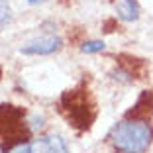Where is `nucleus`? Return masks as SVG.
<instances>
[{
    "label": "nucleus",
    "mask_w": 153,
    "mask_h": 153,
    "mask_svg": "<svg viewBox=\"0 0 153 153\" xmlns=\"http://www.w3.org/2000/svg\"><path fill=\"white\" fill-rule=\"evenodd\" d=\"M118 153H145L151 145L153 131L145 120H122L110 134Z\"/></svg>",
    "instance_id": "1"
},
{
    "label": "nucleus",
    "mask_w": 153,
    "mask_h": 153,
    "mask_svg": "<svg viewBox=\"0 0 153 153\" xmlns=\"http://www.w3.org/2000/svg\"><path fill=\"white\" fill-rule=\"evenodd\" d=\"M63 106L69 112V118L75 122L76 126L88 128L92 118H94V112H92V104L86 102L85 94H76L75 90L73 92H67L63 98Z\"/></svg>",
    "instance_id": "2"
},
{
    "label": "nucleus",
    "mask_w": 153,
    "mask_h": 153,
    "mask_svg": "<svg viewBox=\"0 0 153 153\" xmlns=\"http://www.w3.org/2000/svg\"><path fill=\"white\" fill-rule=\"evenodd\" d=\"M61 47V39L57 36H41L37 39L30 41L26 47H22V53L26 55H49Z\"/></svg>",
    "instance_id": "3"
},
{
    "label": "nucleus",
    "mask_w": 153,
    "mask_h": 153,
    "mask_svg": "<svg viewBox=\"0 0 153 153\" xmlns=\"http://www.w3.org/2000/svg\"><path fill=\"white\" fill-rule=\"evenodd\" d=\"M30 153H69V149L59 135H41L30 143Z\"/></svg>",
    "instance_id": "4"
},
{
    "label": "nucleus",
    "mask_w": 153,
    "mask_h": 153,
    "mask_svg": "<svg viewBox=\"0 0 153 153\" xmlns=\"http://www.w3.org/2000/svg\"><path fill=\"white\" fill-rule=\"evenodd\" d=\"M114 4H116L118 18L124 22H134L140 18V6L135 0H114Z\"/></svg>",
    "instance_id": "5"
},
{
    "label": "nucleus",
    "mask_w": 153,
    "mask_h": 153,
    "mask_svg": "<svg viewBox=\"0 0 153 153\" xmlns=\"http://www.w3.org/2000/svg\"><path fill=\"white\" fill-rule=\"evenodd\" d=\"M81 49L85 51V53H98V51H104V41H100V39L85 41Z\"/></svg>",
    "instance_id": "6"
},
{
    "label": "nucleus",
    "mask_w": 153,
    "mask_h": 153,
    "mask_svg": "<svg viewBox=\"0 0 153 153\" xmlns=\"http://www.w3.org/2000/svg\"><path fill=\"white\" fill-rule=\"evenodd\" d=\"M12 18V10H10V4L6 0H0V27L6 26Z\"/></svg>",
    "instance_id": "7"
},
{
    "label": "nucleus",
    "mask_w": 153,
    "mask_h": 153,
    "mask_svg": "<svg viewBox=\"0 0 153 153\" xmlns=\"http://www.w3.org/2000/svg\"><path fill=\"white\" fill-rule=\"evenodd\" d=\"M10 153H30V143H18L16 147H12Z\"/></svg>",
    "instance_id": "8"
},
{
    "label": "nucleus",
    "mask_w": 153,
    "mask_h": 153,
    "mask_svg": "<svg viewBox=\"0 0 153 153\" xmlns=\"http://www.w3.org/2000/svg\"><path fill=\"white\" fill-rule=\"evenodd\" d=\"M30 4H37V2H43V0H27Z\"/></svg>",
    "instance_id": "9"
},
{
    "label": "nucleus",
    "mask_w": 153,
    "mask_h": 153,
    "mask_svg": "<svg viewBox=\"0 0 153 153\" xmlns=\"http://www.w3.org/2000/svg\"><path fill=\"white\" fill-rule=\"evenodd\" d=\"M0 153H2V149H0Z\"/></svg>",
    "instance_id": "10"
}]
</instances>
